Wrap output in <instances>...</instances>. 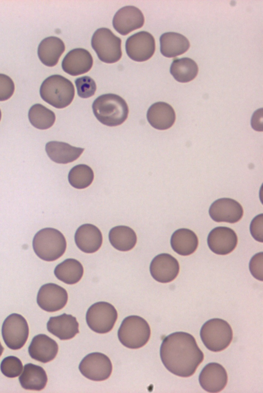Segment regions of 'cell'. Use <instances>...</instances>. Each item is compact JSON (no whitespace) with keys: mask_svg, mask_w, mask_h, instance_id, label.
I'll list each match as a JSON object with an SVG mask.
<instances>
[{"mask_svg":"<svg viewBox=\"0 0 263 393\" xmlns=\"http://www.w3.org/2000/svg\"><path fill=\"white\" fill-rule=\"evenodd\" d=\"M160 355L169 371L183 378L192 376L204 359L194 337L184 332L166 336L161 343Z\"/></svg>","mask_w":263,"mask_h":393,"instance_id":"6da1fadb","label":"cell"},{"mask_svg":"<svg viewBox=\"0 0 263 393\" xmlns=\"http://www.w3.org/2000/svg\"><path fill=\"white\" fill-rule=\"evenodd\" d=\"M92 108L98 120L108 126L122 124L126 120L129 112L126 101L120 96L113 93L98 97L93 101Z\"/></svg>","mask_w":263,"mask_h":393,"instance_id":"7a4b0ae2","label":"cell"},{"mask_svg":"<svg viewBox=\"0 0 263 393\" xmlns=\"http://www.w3.org/2000/svg\"><path fill=\"white\" fill-rule=\"evenodd\" d=\"M67 247L63 234L57 229L45 228L39 231L32 240V247L36 255L41 259L52 261L61 257Z\"/></svg>","mask_w":263,"mask_h":393,"instance_id":"3957f363","label":"cell"},{"mask_svg":"<svg viewBox=\"0 0 263 393\" xmlns=\"http://www.w3.org/2000/svg\"><path fill=\"white\" fill-rule=\"evenodd\" d=\"M42 99L57 108L68 106L72 101L75 93L72 82L59 74L47 78L40 87Z\"/></svg>","mask_w":263,"mask_h":393,"instance_id":"277c9868","label":"cell"},{"mask_svg":"<svg viewBox=\"0 0 263 393\" xmlns=\"http://www.w3.org/2000/svg\"><path fill=\"white\" fill-rule=\"evenodd\" d=\"M151 336L149 324L143 318L137 315L126 317L118 331L119 340L130 349H138L144 346Z\"/></svg>","mask_w":263,"mask_h":393,"instance_id":"5b68a950","label":"cell"},{"mask_svg":"<svg viewBox=\"0 0 263 393\" xmlns=\"http://www.w3.org/2000/svg\"><path fill=\"white\" fill-rule=\"evenodd\" d=\"M233 330L226 321L214 318L202 326L200 336L203 344L210 350L219 352L226 349L233 339Z\"/></svg>","mask_w":263,"mask_h":393,"instance_id":"8992f818","label":"cell"},{"mask_svg":"<svg viewBox=\"0 0 263 393\" xmlns=\"http://www.w3.org/2000/svg\"><path fill=\"white\" fill-rule=\"evenodd\" d=\"M91 43L98 58L104 63H116L122 57L121 40L108 28L97 29L92 36Z\"/></svg>","mask_w":263,"mask_h":393,"instance_id":"52a82bcc","label":"cell"},{"mask_svg":"<svg viewBox=\"0 0 263 393\" xmlns=\"http://www.w3.org/2000/svg\"><path fill=\"white\" fill-rule=\"evenodd\" d=\"M118 313L111 304L98 302L89 307L86 314V323L92 331L98 333L109 332L117 320Z\"/></svg>","mask_w":263,"mask_h":393,"instance_id":"ba28073f","label":"cell"},{"mask_svg":"<svg viewBox=\"0 0 263 393\" xmlns=\"http://www.w3.org/2000/svg\"><path fill=\"white\" fill-rule=\"evenodd\" d=\"M29 331L27 321L17 313L8 316L2 327V335L4 342L12 350L20 349L23 347L28 339Z\"/></svg>","mask_w":263,"mask_h":393,"instance_id":"9c48e42d","label":"cell"},{"mask_svg":"<svg viewBox=\"0 0 263 393\" xmlns=\"http://www.w3.org/2000/svg\"><path fill=\"white\" fill-rule=\"evenodd\" d=\"M79 369L85 378L95 381H101L110 377L112 366L107 355L100 352H92L82 360Z\"/></svg>","mask_w":263,"mask_h":393,"instance_id":"30bf717a","label":"cell"},{"mask_svg":"<svg viewBox=\"0 0 263 393\" xmlns=\"http://www.w3.org/2000/svg\"><path fill=\"white\" fill-rule=\"evenodd\" d=\"M127 55L137 62H144L149 59L155 51L154 36L147 31H142L129 36L125 43Z\"/></svg>","mask_w":263,"mask_h":393,"instance_id":"8fae6325","label":"cell"},{"mask_svg":"<svg viewBox=\"0 0 263 393\" xmlns=\"http://www.w3.org/2000/svg\"><path fill=\"white\" fill-rule=\"evenodd\" d=\"M67 301L66 290L54 283L43 285L37 294V304L41 309L47 312H55L62 309Z\"/></svg>","mask_w":263,"mask_h":393,"instance_id":"7c38bea8","label":"cell"},{"mask_svg":"<svg viewBox=\"0 0 263 393\" xmlns=\"http://www.w3.org/2000/svg\"><path fill=\"white\" fill-rule=\"evenodd\" d=\"M209 213L211 218L216 222L234 223L241 219L243 211L237 201L232 198H222L212 203Z\"/></svg>","mask_w":263,"mask_h":393,"instance_id":"4fadbf2b","label":"cell"},{"mask_svg":"<svg viewBox=\"0 0 263 393\" xmlns=\"http://www.w3.org/2000/svg\"><path fill=\"white\" fill-rule=\"evenodd\" d=\"M144 23V17L142 12L133 6L120 8L115 14L112 20L114 29L123 35L141 28Z\"/></svg>","mask_w":263,"mask_h":393,"instance_id":"5bb4252c","label":"cell"},{"mask_svg":"<svg viewBox=\"0 0 263 393\" xmlns=\"http://www.w3.org/2000/svg\"><path fill=\"white\" fill-rule=\"evenodd\" d=\"M179 269L178 260L168 253H161L156 256L149 266L152 276L161 283L173 281L177 276Z\"/></svg>","mask_w":263,"mask_h":393,"instance_id":"9a60e30c","label":"cell"},{"mask_svg":"<svg viewBox=\"0 0 263 393\" xmlns=\"http://www.w3.org/2000/svg\"><path fill=\"white\" fill-rule=\"evenodd\" d=\"M238 238L232 229L226 227H218L211 231L207 238L210 249L218 255L230 253L236 248Z\"/></svg>","mask_w":263,"mask_h":393,"instance_id":"2e32d148","label":"cell"},{"mask_svg":"<svg viewBox=\"0 0 263 393\" xmlns=\"http://www.w3.org/2000/svg\"><path fill=\"white\" fill-rule=\"evenodd\" d=\"M199 382L201 387L209 392H220L227 384V372L225 368L218 363H208L199 374Z\"/></svg>","mask_w":263,"mask_h":393,"instance_id":"e0dca14e","label":"cell"},{"mask_svg":"<svg viewBox=\"0 0 263 393\" xmlns=\"http://www.w3.org/2000/svg\"><path fill=\"white\" fill-rule=\"evenodd\" d=\"M93 64V59L88 51L83 48L70 50L62 62L63 70L67 73L77 76L89 71Z\"/></svg>","mask_w":263,"mask_h":393,"instance_id":"ac0fdd59","label":"cell"},{"mask_svg":"<svg viewBox=\"0 0 263 393\" xmlns=\"http://www.w3.org/2000/svg\"><path fill=\"white\" fill-rule=\"evenodd\" d=\"M74 240L78 248L86 253H92L101 247L103 237L101 231L96 226L85 223L76 230Z\"/></svg>","mask_w":263,"mask_h":393,"instance_id":"d6986e66","label":"cell"},{"mask_svg":"<svg viewBox=\"0 0 263 393\" xmlns=\"http://www.w3.org/2000/svg\"><path fill=\"white\" fill-rule=\"evenodd\" d=\"M58 350L57 343L45 334L34 336L28 347V352L31 358L43 363L53 360Z\"/></svg>","mask_w":263,"mask_h":393,"instance_id":"ffe728a7","label":"cell"},{"mask_svg":"<svg viewBox=\"0 0 263 393\" xmlns=\"http://www.w3.org/2000/svg\"><path fill=\"white\" fill-rule=\"evenodd\" d=\"M47 329L61 340L71 339L79 333V323L76 318L66 313L50 317L47 323Z\"/></svg>","mask_w":263,"mask_h":393,"instance_id":"44dd1931","label":"cell"},{"mask_svg":"<svg viewBox=\"0 0 263 393\" xmlns=\"http://www.w3.org/2000/svg\"><path fill=\"white\" fill-rule=\"evenodd\" d=\"M146 117L151 125L159 130L170 128L176 119L173 108L164 102H158L152 104L147 110Z\"/></svg>","mask_w":263,"mask_h":393,"instance_id":"7402d4cb","label":"cell"},{"mask_svg":"<svg viewBox=\"0 0 263 393\" xmlns=\"http://www.w3.org/2000/svg\"><path fill=\"white\" fill-rule=\"evenodd\" d=\"M45 150L53 161L57 163L67 164L77 160L84 149L71 146L65 142L52 141L46 143Z\"/></svg>","mask_w":263,"mask_h":393,"instance_id":"603a6c76","label":"cell"},{"mask_svg":"<svg viewBox=\"0 0 263 393\" xmlns=\"http://www.w3.org/2000/svg\"><path fill=\"white\" fill-rule=\"evenodd\" d=\"M65 49V44L61 39L55 36H49L40 42L37 55L43 64L53 67L57 64Z\"/></svg>","mask_w":263,"mask_h":393,"instance_id":"cb8c5ba5","label":"cell"},{"mask_svg":"<svg viewBox=\"0 0 263 393\" xmlns=\"http://www.w3.org/2000/svg\"><path fill=\"white\" fill-rule=\"evenodd\" d=\"M160 52L167 58H174L183 54L189 49L190 44L183 35L173 32H165L160 38Z\"/></svg>","mask_w":263,"mask_h":393,"instance_id":"d4e9b609","label":"cell"},{"mask_svg":"<svg viewBox=\"0 0 263 393\" xmlns=\"http://www.w3.org/2000/svg\"><path fill=\"white\" fill-rule=\"evenodd\" d=\"M18 379L23 388L37 391L45 388L48 380L47 374L43 368L32 363L25 365Z\"/></svg>","mask_w":263,"mask_h":393,"instance_id":"484cf974","label":"cell"},{"mask_svg":"<svg viewBox=\"0 0 263 393\" xmlns=\"http://www.w3.org/2000/svg\"><path fill=\"white\" fill-rule=\"evenodd\" d=\"M170 243L175 252L182 256H187L196 250L198 239L193 231L188 229L181 228L173 233Z\"/></svg>","mask_w":263,"mask_h":393,"instance_id":"4316f807","label":"cell"},{"mask_svg":"<svg viewBox=\"0 0 263 393\" xmlns=\"http://www.w3.org/2000/svg\"><path fill=\"white\" fill-rule=\"evenodd\" d=\"M110 244L117 250L128 251L136 245L137 237L135 232L126 226H117L110 229L108 234Z\"/></svg>","mask_w":263,"mask_h":393,"instance_id":"83f0119b","label":"cell"},{"mask_svg":"<svg viewBox=\"0 0 263 393\" xmlns=\"http://www.w3.org/2000/svg\"><path fill=\"white\" fill-rule=\"evenodd\" d=\"M84 269L81 263L73 258H67L58 264L54 274L60 280L69 285L79 282L83 276Z\"/></svg>","mask_w":263,"mask_h":393,"instance_id":"f1b7e54d","label":"cell"},{"mask_svg":"<svg viewBox=\"0 0 263 393\" xmlns=\"http://www.w3.org/2000/svg\"><path fill=\"white\" fill-rule=\"evenodd\" d=\"M198 67L197 63L189 58L174 60L170 67V73L179 82L187 83L197 76Z\"/></svg>","mask_w":263,"mask_h":393,"instance_id":"f546056e","label":"cell"},{"mask_svg":"<svg viewBox=\"0 0 263 393\" xmlns=\"http://www.w3.org/2000/svg\"><path fill=\"white\" fill-rule=\"evenodd\" d=\"M30 123L39 129H46L51 127L55 120V115L50 109L41 104L32 105L28 112Z\"/></svg>","mask_w":263,"mask_h":393,"instance_id":"4dcf8cb0","label":"cell"},{"mask_svg":"<svg viewBox=\"0 0 263 393\" xmlns=\"http://www.w3.org/2000/svg\"><path fill=\"white\" fill-rule=\"evenodd\" d=\"M93 178L92 170L85 164H79L73 167L68 176L69 183L77 189L87 188L91 184Z\"/></svg>","mask_w":263,"mask_h":393,"instance_id":"1f68e13d","label":"cell"},{"mask_svg":"<svg viewBox=\"0 0 263 393\" xmlns=\"http://www.w3.org/2000/svg\"><path fill=\"white\" fill-rule=\"evenodd\" d=\"M23 364L18 358L10 355L2 361L0 369L2 373L10 378L18 377L23 370Z\"/></svg>","mask_w":263,"mask_h":393,"instance_id":"d6a6232c","label":"cell"},{"mask_svg":"<svg viewBox=\"0 0 263 393\" xmlns=\"http://www.w3.org/2000/svg\"><path fill=\"white\" fill-rule=\"evenodd\" d=\"M75 84L78 96L82 98H88L92 96L97 89L95 81L88 76L77 78Z\"/></svg>","mask_w":263,"mask_h":393,"instance_id":"836d02e7","label":"cell"},{"mask_svg":"<svg viewBox=\"0 0 263 393\" xmlns=\"http://www.w3.org/2000/svg\"><path fill=\"white\" fill-rule=\"evenodd\" d=\"M14 89V84L11 78L6 74L0 73V101L10 98Z\"/></svg>","mask_w":263,"mask_h":393,"instance_id":"e575fe53","label":"cell"},{"mask_svg":"<svg viewBox=\"0 0 263 393\" xmlns=\"http://www.w3.org/2000/svg\"><path fill=\"white\" fill-rule=\"evenodd\" d=\"M249 270L251 274L256 279L263 280V252L255 254L251 258L249 263Z\"/></svg>","mask_w":263,"mask_h":393,"instance_id":"d590c367","label":"cell"},{"mask_svg":"<svg viewBox=\"0 0 263 393\" xmlns=\"http://www.w3.org/2000/svg\"><path fill=\"white\" fill-rule=\"evenodd\" d=\"M250 231L252 237L257 241L263 242V214L256 216L251 221Z\"/></svg>","mask_w":263,"mask_h":393,"instance_id":"8d00e7d4","label":"cell"},{"mask_svg":"<svg viewBox=\"0 0 263 393\" xmlns=\"http://www.w3.org/2000/svg\"><path fill=\"white\" fill-rule=\"evenodd\" d=\"M261 109L257 110L253 114L251 119L252 127L256 130L262 131V113L259 115Z\"/></svg>","mask_w":263,"mask_h":393,"instance_id":"74e56055","label":"cell"},{"mask_svg":"<svg viewBox=\"0 0 263 393\" xmlns=\"http://www.w3.org/2000/svg\"><path fill=\"white\" fill-rule=\"evenodd\" d=\"M3 351H4V347H3V346L2 345L0 342V357L2 354Z\"/></svg>","mask_w":263,"mask_h":393,"instance_id":"f35d334b","label":"cell"},{"mask_svg":"<svg viewBox=\"0 0 263 393\" xmlns=\"http://www.w3.org/2000/svg\"><path fill=\"white\" fill-rule=\"evenodd\" d=\"M1 117H2V113H1V109H0V121H1Z\"/></svg>","mask_w":263,"mask_h":393,"instance_id":"ab89813d","label":"cell"}]
</instances>
